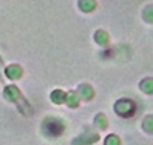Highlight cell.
<instances>
[{
    "mask_svg": "<svg viewBox=\"0 0 153 145\" xmlns=\"http://www.w3.org/2000/svg\"><path fill=\"white\" fill-rule=\"evenodd\" d=\"M65 99H68V105H70V107H76V105H77V102H79V99H77V93L67 94V97H65Z\"/></svg>",
    "mask_w": 153,
    "mask_h": 145,
    "instance_id": "cell-9",
    "label": "cell"
},
{
    "mask_svg": "<svg viewBox=\"0 0 153 145\" xmlns=\"http://www.w3.org/2000/svg\"><path fill=\"white\" fill-rule=\"evenodd\" d=\"M94 6H96L94 0H80V2H79V8H80V10H82L84 13L93 11V10H94Z\"/></svg>",
    "mask_w": 153,
    "mask_h": 145,
    "instance_id": "cell-4",
    "label": "cell"
},
{
    "mask_svg": "<svg viewBox=\"0 0 153 145\" xmlns=\"http://www.w3.org/2000/svg\"><path fill=\"white\" fill-rule=\"evenodd\" d=\"M96 124L97 125H102V127H105L107 125V121H105V117L101 114V116H97V119H96Z\"/></svg>",
    "mask_w": 153,
    "mask_h": 145,
    "instance_id": "cell-12",
    "label": "cell"
},
{
    "mask_svg": "<svg viewBox=\"0 0 153 145\" xmlns=\"http://www.w3.org/2000/svg\"><path fill=\"white\" fill-rule=\"evenodd\" d=\"M114 108H116V111H118L119 114H122V116H128V114L133 111L134 105H133L131 101H119L118 104H116Z\"/></svg>",
    "mask_w": 153,
    "mask_h": 145,
    "instance_id": "cell-2",
    "label": "cell"
},
{
    "mask_svg": "<svg viewBox=\"0 0 153 145\" xmlns=\"http://www.w3.org/2000/svg\"><path fill=\"white\" fill-rule=\"evenodd\" d=\"M5 96H6V99H10V101H16V97L19 96V90L16 87H8L5 90Z\"/></svg>",
    "mask_w": 153,
    "mask_h": 145,
    "instance_id": "cell-5",
    "label": "cell"
},
{
    "mask_svg": "<svg viewBox=\"0 0 153 145\" xmlns=\"http://www.w3.org/2000/svg\"><path fill=\"white\" fill-rule=\"evenodd\" d=\"M79 93L82 94L85 99H90V97L93 96V90L90 88V87H87V85H82V87H80V91H79Z\"/></svg>",
    "mask_w": 153,
    "mask_h": 145,
    "instance_id": "cell-8",
    "label": "cell"
},
{
    "mask_svg": "<svg viewBox=\"0 0 153 145\" xmlns=\"http://www.w3.org/2000/svg\"><path fill=\"white\" fill-rule=\"evenodd\" d=\"M142 88H144V91H146V93H152V80L147 79L146 82L142 84Z\"/></svg>",
    "mask_w": 153,
    "mask_h": 145,
    "instance_id": "cell-11",
    "label": "cell"
},
{
    "mask_svg": "<svg viewBox=\"0 0 153 145\" xmlns=\"http://www.w3.org/2000/svg\"><path fill=\"white\" fill-rule=\"evenodd\" d=\"M43 131L48 136H59L64 131V124H62V121L56 119V117H50V119L43 122Z\"/></svg>",
    "mask_w": 153,
    "mask_h": 145,
    "instance_id": "cell-1",
    "label": "cell"
},
{
    "mask_svg": "<svg viewBox=\"0 0 153 145\" xmlns=\"http://www.w3.org/2000/svg\"><path fill=\"white\" fill-rule=\"evenodd\" d=\"M105 145H119V139H118V136H108V138L105 139Z\"/></svg>",
    "mask_w": 153,
    "mask_h": 145,
    "instance_id": "cell-10",
    "label": "cell"
},
{
    "mask_svg": "<svg viewBox=\"0 0 153 145\" xmlns=\"http://www.w3.org/2000/svg\"><path fill=\"white\" fill-rule=\"evenodd\" d=\"M6 76L10 77V79H19V77L22 76V70H20V67H17V65L8 67V68H6Z\"/></svg>",
    "mask_w": 153,
    "mask_h": 145,
    "instance_id": "cell-3",
    "label": "cell"
},
{
    "mask_svg": "<svg viewBox=\"0 0 153 145\" xmlns=\"http://www.w3.org/2000/svg\"><path fill=\"white\" fill-rule=\"evenodd\" d=\"M65 97H67V94H65L64 91H60V90H56V91L51 94V99H53L56 104H62V102L65 101Z\"/></svg>",
    "mask_w": 153,
    "mask_h": 145,
    "instance_id": "cell-6",
    "label": "cell"
},
{
    "mask_svg": "<svg viewBox=\"0 0 153 145\" xmlns=\"http://www.w3.org/2000/svg\"><path fill=\"white\" fill-rule=\"evenodd\" d=\"M150 121H152L150 117H147V119H146V130H147V131L152 130V128H150Z\"/></svg>",
    "mask_w": 153,
    "mask_h": 145,
    "instance_id": "cell-13",
    "label": "cell"
},
{
    "mask_svg": "<svg viewBox=\"0 0 153 145\" xmlns=\"http://www.w3.org/2000/svg\"><path fill=\"white\" fill-rule=\"evenodd\" d=\"M96 40H97V43L105 45L107 42H108V36H107L105 31H97L96 33Z\"/></svg>",
    "mask_w": 153,
    "mask_h": 145,
    "instance_id": "cell-7",
    "label": "cell"
}]
</instances>
